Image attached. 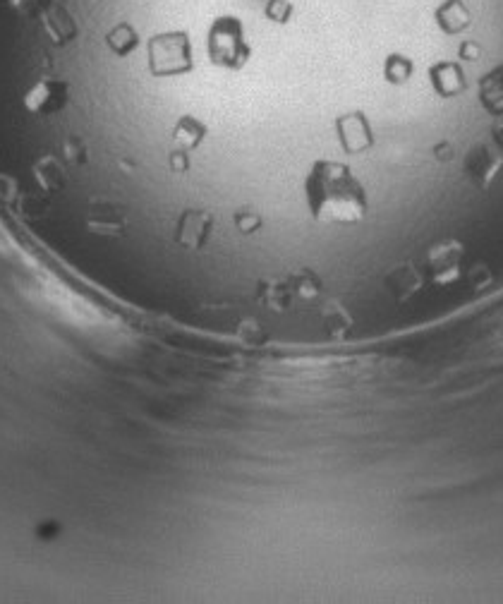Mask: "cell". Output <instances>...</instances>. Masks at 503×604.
I'll return each instance as SVG.
<instances>
[{"label": "cell", "instance_id": "5b68a950", "mask_svg": "<svg viewBox=\"0 0 503 604\" xmlns=\"http://www.w3.org/2000/svg\"><path fill=\"white\" fill-rule=\"evenodd\" d=\"M214 231V214L202 209H187L180 214L178 226H175V243L187 247V250H202Z\"/></svg>", "mask_w": 503, "mask_h": 604}, {"label": "cell", "instance_id": "3957f363", "mask_svg": "<svg viewBox=\"0 0 503 604\" xmlns=\"http://www.w3.org/2000/svg\"><path fill=\"white\" fill-rule=\"evenodd\" d=\"M460 264H463V245L458 240H441L429 247L427 252V271L436 286H448L460 276Z\"/></svg>", "mask_w": 503, "mask_h": 604}, {"label": "cell", "instance_id": "277c9868", "mask_svg": "<svg viewBox=\"0 0 503 604\" xmlns=\"http://www.w3.org/2000/svg\"><path fill=\"white\" fill-rule=\"evenodd\" d=\"M333 128H336L338 142H341L345 154H365L374 147L372 125L362 111L343 113L333 120Z\"/></svg>", "mask_w": 503, "mask_h": 604}, {"label": "cell", "instance_id": "30bf717a", "mask_svg": "<svg viewBox=\"0 0 503 604\" xmlns=\"http://www.w3.org/2000/svg\"><path fill=\"white\" fill-rule=\"evenodd\" d=\"M412 75H415V63L408 56H403V53H391L384 60V80L389 84L401 87V84L410 82Z\"/></svg>", "mask_w": 503, "mask_h": 604}, {"label": "cell", "instance_id": "8992f818", "mask_svg": "<svg viewBox=\"0 0 503 604\" xmlns=\"http://www.w3.org/2000/svg\"><path fill=\"white\" fill-rule=\"evenodd\" d=\"M503 168V151L492 149L487 144H477L470 149V154L465 156V171L472 178V183L477 187L492 185V180L501 173Z\"/></svg>", "mask_w": 503, "mask_h": 604}, {"label": "cell", "instance_id": "6da1fadb", "mask_svg": "<svg viewBox=\"0 0 503 604\" xmlns=\"http://www.w3.org/2000/svg\"><path fill=\"white\" fill-rule=\"evenodd\" d=\"M309 216L324 226H355L365 221L369 197L362 180L348 163L317 159L302 180Z\"/></svg>", "mask_w": 503, "mask_h": 604}, {"label": "cell", "instance_id": "7a4b0ae2", "mask_svg": "<svg viewBox=\"0 0 503 604\" xmlns=\"http://www.w3.org/2000/svg\"><path fill=\"white\" fill-rule=\"evenodd\" d=\"M204 46L209 63L226 72L245 70L254 53L245 20L238 15H216L206 27Z\"/></svg>", "mask_w": 503, "mask_h": 604}, {"label": "cell", "instance_id": "4fadbf2b", "mask_svg": "<svg viewBox=\"0 0 503 604\" xmlns=\"http://www.w3.org/2000/svg\"><path fill=\"white\" fill-rule=\"evenodd\" d=\"M266 3H271V0H264V5H266Z\"/></svg>", "mask_w": 503, "mask_h": 604}, {"label": "cell", "instance_id": "9c48e42d", "mask_svg": "<svg viewBox=\"0 0 503 604\" xmlns=\"http://www.w3.org/2000/svg\"><path fill=\"white\" fill-rule=\"evenodd\" d=\"M480 99L487 111L503 116V65L482 77L480 82Z\"/></svg>", "mask_w": 503, "mask_h": 604}, {"label": "cell", "instance_id": "8fae6325", "mask_svg": "<svg viewBox=\"0 0 503 604\" xmlns=\"http://www.w3.org/2000/svg\"><path fill=\"white\" fill-rule=\"evenodd\" d=\"M480 53L482 48L480 44H475V41H463V44H460V58L463 60H477L480 58Z\"/></svg>", "mask_w": 503, "mask_h": 604}, {"label": "cell", "instance_id": "ba28073f", "mask_svg": "<svg viewBox=\"0 0 503 604\" xmlns=\"http://www.w3.org/2000/svg\"><path fill=\"white\" fill-rule=\"evenodd\" d=\"M434 22L441 32L448 36L463 34L472 24V12L465 0H444L439 8L434 10Z\"/></svg>", "mask_w": 503, "mask_h": 604}, {"label": "cell", "instance_id": "52a82bcc", "mask_svg": "<svg viewBox=\"0 0 503 604\" xmlns=\"http://www.w3.org/2000/svg\"><path fill=\"white\" fill-rule=\"evenodd\" d=\"M429 84L441 99H453L460 96L468 89V80H465L463 65L456 60H439L429 68Z\"/></svg>", "mask_w": 503, "mask_h": 604}, {"label": "cell", "instance_id": "7c38bea8", "mask_svg": "<svg viewBox=\"0 0 503 604\" xmlns=\"http://www.w3.org/2000/svg\"><path fill=\"white\" fill-rule=\"evenodd\" d=\"M496 147H499L503 151V130L499 132V135H496Z\"/></svg>", "mask_w": 503, "mask_h": 604}]
</instances>
